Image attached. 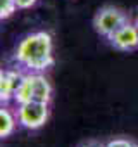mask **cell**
Masks as SVG:
<instances>
[{
  "instance_id": "30bf717a",
  "label": "cell",
  "mask_w": 138,
  "mask_h": 147,
  "mask_svg": "<svg viewBox=\"0 0 138 147\" xmlns=\"http://www.w3.org/2000/svg\"><path fill=\"white\" fill-rule=\"evenodd\" d=\"M17 2V9L19 11H26V9H31L38 0H16Z\"/></svg>"
},
{
  "instance_id": "5b68a950",
  "label": "cell",
  "mask_w": 138,
  "mask_h": 147,
  "mask_svg": "<svg viewBox=\"0 0 138 147\" xmlns=\"http://www.w3.org/2000/svg\"><path fill=\"white\" fill-rule=\"evenodd\" d=\"M24 69L21 67H4L0 71V102H14L16 92L24 78Z\"/></svg>"
},
{
  "instance_id": "6da1fadb",
  "label": "cell",
  "mask_w": 138,
  "mask_h": 147,
  "mask_svg": "<svg viewBox=\"0 0 138 147\" xmlns=\"http://www.w3.org/2000/svg\"><path fill=\"white\" fill-rule=\"evenodd\" d=\"M14 62L26 73H45L54 66V40L48 31L26 35L16 47Z\"/></svg>"
},
{
  "instance_id": "9c48e42d",
  "label": "cell",
  "mask_w": 138,
  "mask_h": 147,
  "mask_svg": "<svg viewBox=\"0 0 138 147\" xmlns=\"http://www.w3.org/2000/svg\"><path fill=\"white\" fill-rule=\"evenodd\" d=\"M105 147H138V144L131 138H123V137H117V138H112L105 144Z\"/></svg>"
},
{
  "instance_id": "8992f818",
  "label": "cell",
  "mask_w": 138,
  "mask_h": 147,
  "mask_svg": "<svg viewBox=\"0 0 138 147\" xmlns=\"http://www.w3.org/2000/svg\"><path fill=\"white\" fill-rule=\"evenodd\" d=\"M107 40L119 52H133V50H138V26L135 24V21H129L128 19Z\"/></svg>"
},
{
  "instance_id": "ba28073f",
  "label": "cell",
  "mask_w": 138,
  "mask_h": 147,
  "mask_svg": "<svg viewBox=\"0 0 138 147\" xmlns=\"http://www.w3.org/2000/svg\"><path fill=\"white\" fill-rule=\"evenodd\" d=\"M17 11V2L16 0H0V19L5 21L12 18Z\"/></svg>"
},
{
  "instance_id": "3957f363",
  "label": "cell",
  "mask_w": 138,
  "mask_h": 147,
  "mask_svg": "<svg viewBox=\"0 0 138 147\" xmlns=\"http://www.w3.org/2000/svg\"><path fill=\"white\" fill-rule=\"evenodd\" d=\"M129 19V16L116 7V5H104L97 11V14L93 16V30L104 36V38H109L111 35H114L126 21Z\"/></svg>"
},
{
  "instance_id": "7a4b0ae2",
  "label": "cell",
  "mask_w": 138,
  "mask_h": 147,
  "mask_svg": "<svg viewBox=\"0 0 138 147\" xmlns=\"http://www.w3.org/2000/svg\"><path fill=\"white\" fill-rule=\"evenodd\" d=\"M54 97L52 83L43 73H24V78L16 92L14 104H24V102H45L50 104Z\"/></svg>"
},
{
  "instance_id": "8fae6325",
  "label": "cell",
  "mask_w": 138,
  "mask_h": 147,
  "mask_svg": "<svg viewBox=\"0 0 138 147\" xmlns=\"http://www.w3.org/2000/svg\"><path fill=\"white\" fill-rule=\"evenodd\" d=\"M78 147H105V144H102V142H98V140H85V142H81Z\"/></svg>"
},
{
  "instance_id": "277c9868",
  "label": "cell",
  "mask_w": 138,
  "mask_h": 147,
  "mask_svg": "<svg viewBox=\"0 0 138 147\" xmlns=\"http://www.w3.org/2000/svg\"><path fill=\"white\" fill-rule=\"evenodd\" d=\"M16 113H17L19 126L35 131V130H40L42 126H45V123L48 121L50 104L31 100V102L17 104L16 106Z\"/></svg>"
},
{
  "instance_id": "7c38bea8",
  "label": "cell",
  "mask_w": 138,
  "mask_h": 147,
  "mask_svg": "<svg viewBox=\"0 0 138 147\" xmlns=\"http://www.w3.org/2000/svg\"><path fill=\"white\" fill-rule=\"evenodd\" d=\"M135 24L138 26V9H136V16H135Z\"/></svg>"
},
{
  "instance_id": "52a82bcc",
  "label": "cell",
  "mask_w": 138,
  "mask_h": 147,
  "mask_svg": "<svg viewBox=\"0 0 138 147\" xmlns=\"http://www.w3.org/2000/svg\"><path fill=\"white\" fill-rule=\"evenodd\" d=\"M17 126H19V119L16 109H11L7 104H2V109H0V138L11 137Z\"/></svg>"
}]
</instances>
